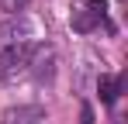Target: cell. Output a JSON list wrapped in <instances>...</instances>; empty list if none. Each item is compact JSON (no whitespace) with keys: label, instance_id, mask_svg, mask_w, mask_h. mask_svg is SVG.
I'll return each mask as SVG.
<instances>
[{"label":"cell","instance_id":"cell-4","mask_svg":"<svg viewBox=\"0 0 128 124\" xmlns=\"http://www.w3.org/2000/svg\"><path fill=\"white\" fill-rule=\"evenodd\" d=\"M31 38V24L24 21V14L10 17L7 24H0V41L4 45H18V41H28Z\"/></svg>","mask_w":128,"mask_h":124},{"label":"cell","instance_id":"cell-7","mask_svg":"<svg viewBox=\"0 0 128 124\" xmlns=\"http://www.w3.org/2000/svg\"><path fill=\"white\" fill-rule=\"evenodd\" d=\"M24 7H28V0H0V10H4L7 17H18V14H24Z\"/></svg>","mask_w":128,"mask_h":124},{"label":"cell","instance_id":"cell-3","mask_svg":"<svg viewBox=\"0 0 128 124\" xmlns=\"http://www.w3.org/2000/svg\"><path fill=\"white\" fill-rule=\"evenodd\" d=\"M45 117V110L38 103H18V107H7L4 110V121L0 124H38Z\"/></svg>","mask_w":128,"mask_h":124},{"label":"cell","instance_id":"cell-5","mask_svg":"<svg viewBox=\"0 0 128 124\" xmlns=\"http://www.w3.org/2000/svg\"><path fill=\"white\" fill-rule=\"evenodd\" d=\"M104 17H97L90 7H83V10H73V17H69V24H73V31H80V35H86V31H94L97 24H100Z\"/></svg>","mask_w":128,"mask_h":124},{"label":"cell","instance_id":"cell-8","mask_svg":"<svg viewBox=\"0 0 128 124\" xmlns=\"http://www.w3.org/2000/svg\"><path fill=\"white\" fill-rule=\"evenodd\" d=\"M80 117H83L80 124H94V110H90V107H83V114H80Z\"/></svg>","mask_w":128,"mask_h":124},{"label":"cell","instance_id":"cell-1","mask_svg":"<svg viewBox=\"0 0 128 124\" xmlns=\"http://www.w3.org/2000/svg\"><path fill=\"white\" fill-rule=\"evenodd\" d=\"M35 52V41H18V45H0V83H14L28 72V62Z\"/></svg>","mask_w":128,"mask_h":124},{"label":"cell","instance_id":"cell-6","mask_svg":"<svg viewBox=\"0 0 128 124\" xmlns=\"http://www.w3.org/2000/svg\"><path fill=\"white\" fill-rule=\"evenodd\" d=\"M97 93H100V103H114L118 93H121V79L118 76H100L97 79Z\"/></svg>","mask_w":128,"mask_h":124},{"label":"cell","instance_id":"cell-2","mask_svg":"<svg viewBox=\"0 0 128 124\" xmlns=\"http://www.w3.org/2000/svg\"><path fill=\"white\" fill-rule=\"evenodd\" d=\"M28 72L38 83H48L56 76V48H52V45H35L31 62H28Z\"/></svg>","mask_w":128,"mask_h":124}]
</instances>
